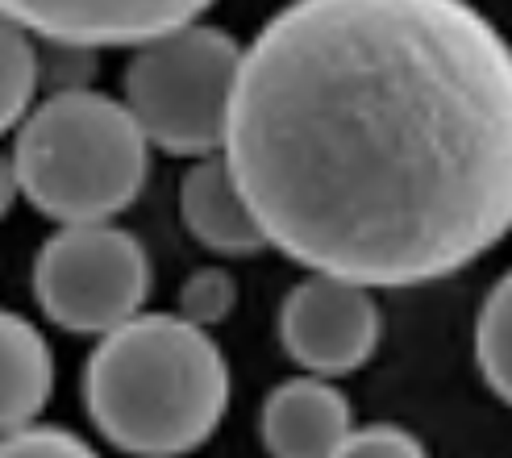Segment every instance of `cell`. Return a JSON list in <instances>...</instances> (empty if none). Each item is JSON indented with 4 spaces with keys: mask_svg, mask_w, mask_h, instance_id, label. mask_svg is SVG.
Returning a JSON list of instances; mask_svg holds the SVG:
<instances>
[{
    "mask_svg": "<svg viewBox=\"0 0 512 458\" xmlns=\"http://www.w3.org/2000/svg\"><path fill=\"white\" fill-rule=\"evenodd\" d=\"M21 196L63 225H109L142 196L150 142L109 92L42 96L13 138Z\"/></svg>",
    "mask_w": 512,
    "mask_h": 458,
    "instance_id": "obj_3",
    "label": "cell"
},
{
    "mask_svg": "<svg viewBox=\"0 0 512 458\" xmlns=\"http://www.w3.org/2000/svg\"><path fill=\"white\" fill-rule=\"evenodd\" d=\"M155 284L146 246L109 225H63L55 229L34 259V296L46 321L67 334L109 338L146 313V296Z\"/></svg>",
    "mask_w": 512,
    "mask_h": 458,
    "instance_id": "obj_5",
    "label": "cell"
},
{
    "mask_svg": "<svg viewBox=\"0 0 512 458\" xmlns=\"http://www.w3.org/2000/svg\"><path fill=\"white\" fill-rule=\"evenodd\" d=\"M5 9L34 42L88 55L105 46L142 50L209 13L200 0H13Z\"/></svg>",
    "mask_w": 512,
    "mask_h": 458,
    "instance_id": "obj_7",
    "label": "cell"
},
{
    "mask_svg": "<svg viewBox=\"0 0 512 458\" xmlns=\"http://www.w3.org/2000/svg\"><path fill=\"white\" fill-rule=\"evenodd\" d=\"M80 392L100 438L121 454L184 458L217 434L234 379L209 329L142 313L92 346Z\"/></svg>",
    "mask_w": 512,
    "mask_h": 458,
    "instance_id": "obj_2",
    "label": "cell"
},
{
    "mask_svg": "<svg viewBox=\"0 0 512 458\" xmlns=\"http://www.w3.org/2000/svg\"><path fill=\"white\" fill-rule=\"evenodd\" d=\"M21 196V184H17V167H13V155H0V221H5Z\"/></svg>",
    "mask_w": 512,
    "mask_h": 458,
    "instance_id": "obj_16",
    "label": "cell"
},
{
    "mask_svg": "<svg viewBox=\"0 0 512 458\" xmlns=\"http://www.w3.org/2000/svg\"><path fill=\"white\" fill-rule=\"evenodd\" d=\"M354 429L350 396L334 379L296 375L263 400L259 434L271 458H329Z\"/></svg>",
    "mask_w": 512,
    "mask_h": 458,
    "instance_id": "obj_8",
    "label": "cell"
},
{
    "mask_svg": "<svg viewBox=\"0 0 512 458\" xmlns=\"http://www.w3.org/2000/svg\"><path fill=\"white\" fill-rule=\"evenodd\" d=\"M0 458H100V454L80 434H71V429L38 421L0 438Z\"/></svg>",
    "mask_w": 512,
    "mask_h": 458,
    "instance_id": "obj_15",
    "label": "cell"
},
{
    "mask_svg": "<svg viewBox=\"0 0 512 458\" xmlns=\"http://www.w3.org/2000/svg\"><path fill=\"white\" fill-rule=\"evenodd\" d=\"M242 59L246 46L204 17L134 50L121 80V100L150 150L159 146L192 163L221 155Z\"/></svg>",
    "mask_w": 512,
    "mask_h": 458,
    "instance_id": "obj_4",
    "label": "cell"
},
{
    "mask_svg": "<svg viewBox=\"0 0 512 458\" xmlns=\"http://www.w3.org/2000/svg\"><path fill=\"white\" fill-rule=\"evenodd\" d=\"M55 392V354L46 334L13 309H0V438L38 425Z\"/></svg>",
    "mask_w": 512,
    "mask_h": 458,
    "instance_id": "obj_10",
    "label": "cell"
},
{
    "mask_svg": "<svg viewBox=\"0 0 512 458\" xmlns=\"http://www.w3.org/2000/svg\"><path fill=\"white\" fill-rule=\"evenodd\" d=\"M221 159L313 275L446 279L512 229V46L463 0H296L246 46Z\"/></svg>",
    "mask_w": 512,
    "mask_h": 458,
    "instance_id": "obj_1",
    "label": "cell"
},
{
    "mask_svg": "<svg viewBox=\"0 0 512 458\" xmlns=\"http://www.w3.org/2000/svg\"><path fill=\"white\" fill-rule=\"evenodd\" d=\"M475 363L488 388L512 409V271L496 279L475 317Z\"/></svg>",
    "mask_w": 512,
    "mask_h": 458,
    "instance_id": "obj_12",
    "label": "cell"
},
{
    "mask_svg": "<svg viewBox=\"0 0 512 458\" xmlns=\"http://www.w3.org/2000/svg\"><path fill=\"white\" fill-rule=\"evenodd\" d=\"M38 92V42L0 5V138L9 130H21Z\"/></svg>",
    "mask_w": 512,
    "mask_h": 458,
    "instance_id": "obj_11",
    "label": "cell"
},
{
    "mask_svg": "<svg viewBox=\"0 0 512 458\" xmlns=\"http://www.w3.org/2000/svg\"><path fill=\"white\" fill-rule=\"evenodd\" d=\"M234 304H238V279L225 267H200L188 284L179 288V317L200 329L221 325L234 313Z\"/></svg>",
    "mask_w": 512,
    "mask_h": 458,
    "instance_id": "obj_13",
    "label": "cell"
},
{
    "mask_svg": "<svg viewBox=\"0 0 512 458\" xmlns=\"http://www.w3.org/2000/svg\"><path fill=\"white\" fill-rule=\"evenodd\" d=\"M179 217H184L188 234L221 259H246L267 246L242 184L221 155L192 163L179 180Z\"/></svg>",
    "mask_w": 512,
    "mask_h": 458,
    "instance_id": "obj_9",
    "label": "cell"
},
{
    "mask_svg": "<svg viewBox=\"0 0 512 458\" xmlns=\"http://www.w3.org/2000/svg\"><path fill=\"white\" fill-rule=\"evenodd\" d=\"M383 334L371 288L309 275L279 304V346L304 375L338 379L363 367Z\"/></svg>",
    "mask_w": 512,
    "mask_h": 458,
    "instance_id": "obj_6",
    "label": "cell"
},
{
    "mask_svg": "<svg viewBox=\"0 0 512 458\" xmlns=\"http://www.w3.org/2000/svg\"><path fill=\"white\" fill-rule=\"evenodd\" d=\"M329 458H429V450L413 429L375 421V425H354L350 438Z\"/></svg>",
    "mask_w": 512,
    "mask_h": 458,
    "instance_id": "obj_14",
    "label": "cell"
}]
</instances>
